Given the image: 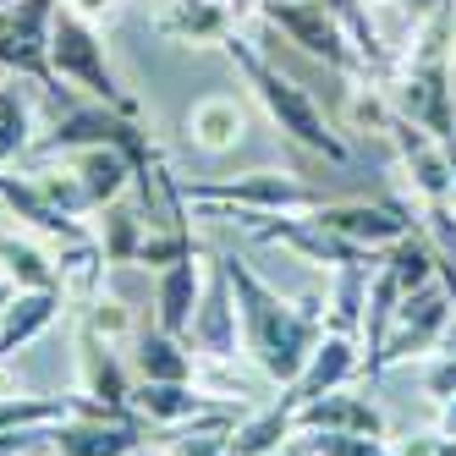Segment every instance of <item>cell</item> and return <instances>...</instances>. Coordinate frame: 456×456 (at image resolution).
Listing matches in <instances>:
<instances>
[{"instance_id":"cell-4","label":"cell","mask_w":456,"mask_h":456,"mask_svg":"<svg viewBox=\"0 0 456 456\" xmlns=\"http://www.w3.org/2000/svg\"><path fill=\"white\" fill-rule=\"evenodd\" d=\"M72 149H121L138 171L154 166V143H149V133L138 126V116H121V110H110V105H100V100H83V105L67 100V105L55 110L50 138L34 143L39 159L72 154Z\"/></svg>"},{"instance_id":"cell-15","label":"cell","mask_w":456,"mask_h":456,"mask_svg":"<svg viewBox=\"0 0 456 456\" xmlns=\"http://www.w3.org/2000/svg\"><path fill=\"white\" fill-rule=\"evenodd\" d=\"M77 385H83V396L88 402H100V407H133V374H126L121 363V346L100 341L83 324L77 330Z\"/></svg>"},{"instance_id":"cell-10","label":"cell","mask_w":456,"mask_h":456,"mask_svg":"<svg viewBox=\"0 0 456 456\" xmlns=\"http://www.w3.org/2000/svg\"><path fill=\"white\" fill-rule=\"evenodd\" d=\"M187 346H192V357H204V363H237V352H242V319H237V297H232V281H225L220 258L204 275V297L192 308Z\"/></svg>"},{"instance_id":"cell-2","label":"cell","mask_w":456,"mask_h":456,"mask_svg":"<svg viewBox=\"0 0 456 456\" xmlns=\"http://www.w3.org/2000/svg\"><path fill=\"white\" fill-rule=\"evenodd\" d=\"M225 55L237 61V72H242V83L253 88V100L265 105V116L281 126L291 143L308 149V154H319V159H330V166H341V159H346V138L336 133V121L319 110V100H314L297 77H286L275 61L258 50L253 39H242V34L225 39Z\"/></svg>"},{"instance_id":"cell-11","label":"cell","mask_w":456,"mask_h":456,"mask_svg":"<svg viewBox=\"0 0 456 456\" xmlns=\"http://www.w3.org/2000/svg\"><path fill=\"white\" fill-rule=\"evenodd\" d=\"M324 232H336L341 242H352V248H363V253H385L390 242H402L407 232H412V215L402 209V204H336V199H324L319 209H308Z\"/></svg>"},{"instance_id":"cell-43","label":"cell","mask_w":456,"mask_h":456,"mask_svg":"<svg viewBox=\"0 0 456 456\" xmlns=\"http://www.w3.org/2000/svg\"><path fill=\"white\" fill-rule=\"evenodd\" d=\"M363 6H374V0H363Z\"/></svg>"},{"instance_id":"cell-26","label":"cell","mask_w":456,"mask_h":456,"mask_svg":"<svg viewBox=\"0 0 456 456\" xmlns=\"http://www.w3.org/2000/svg\"><path fill=\"white\" fill-rule=\"evenodd\" d=\"M232 429H237V412L215 407V412L192 418V423H176L166 456H232Z\"/></svg>"},{"instance_id":"cell-18","label":"cell","mask_w":456,"mask_h":456,"mask_svg":"<svg viewBox=\"0 0 456 456\" xmlns=\"http://www.w3.org/2000/svg\"><path fill=\"white\" fill-rule=\"evenodd\" d=\"M237 12L225 0H176V6L159 12V34L182 39V45H225L237 34Z\"/></svg>"},{"instance_id":"cell-12","label":"cell","mask_w":456,"mask_h":456,"mask_svg":"<svg viewBox=\"0 0 456 456\" xmlns=\"http://www.w3.org/2000/svg\"><path fill=\"white\" fill-rule=\"evenodd\" d=\"M357 374H363V346H357V336H341V330H324L308 352L303 374L286 385V402L303 407L314 396H330V390H346Z\"/></svg>"},{"instance_id":"cell-40","label":"cell","mask_w":456,"mask_h":456,"mask_svg":"<svg viewBox=\"0 0 456 456\" xmlns=\"http://www.w3.org/2000/svg\"><path fill=\"white\" fill-rule=\"evenodd\" d=\"M258 6H286V0H258Z\"/></svg>"},{"instance_id":"cell-6","label":"cell","mask_w":456,"mask_h":456,"mask_svg":"<svg viewBox=\"0 0 456 456\" xmlns=\"http://www.w3.org/2000/svg\"><path fill=\"white\" fill-rule=\"evenodd\" d=\"M451 324H456V308H451V297H445L440 281L407 291L402 308H396V324H390V336H385V346L363 363V374L374 379V374H385V369L407 363V357H435Z\"/></svg>"},{"instance_id":"cell-33","label":"cell","mask_w":456,"mask_h":456,"mask_svg":"<svg viewBox=\"0 0 456 456\" xmlns=\"http://www.w3.org/2000/svg\"><path fill=\"white\" fill-rule=\"evenodd\" d=\"M390 456H435V435H418V440H396Z\"/></svg>"},{"instance_id":"cell-36","label":"cell","mask_w":456,"mask_h":456,"mask_svg":"<svg viewBox=\"0 0 456 456\" xmlns=\"http://www.w3.org/2000/svg\"><path fill=\"white\" fill-rule=\"evenodd\" d=\"M275 456H314V451H308V440H303V435H297V440H286V445H281V451H275Z\"/></svg>"},{"instance_id":"cell-9","label":"cell","mask_w":456,"mask_h":456,"mask_svg":"<svg viewBox=\"0 0 456 456\" xmlns=\"http://www.w3.org/2000/svg\"><path fill=\"white\" fill-rule=\"evenodd\" d=\"M265 17L303 55L324 61V67H336V72H369L363 55H357V45L346 39V28L324 12V0H286V6H265Z\"/></svg>"},{"instance_id":"cell-22","label":"cell","mask_w":456,"mask_h":456,"mask_svg":"<svg viewBox=\"0 0 456 456\" xmlns=\"http://www.w3.org/2000/svg\"><path fill=\"white\" fill-rule=\"evenodd\" d=\"M379 265H341L330 291H324V330L363 336V308H369V281Z\"/></svg>"},{"instance_id":"cell-29","label":"cell","mask_w":456,"mask_h":456,"mask_svg":"<svg viewBox=\"0 0 456 456\" xmlns=\"http://www.w3.org/2000/svg\"><path fill=\"white\" fill-rule=\"evenodd\" d=\"M77 396H22V390H12V396H0V435H17V429H50V423L72 418Z\"/></svg>"},{"instance_id":"cell-34","label":"cell","mask_w":456,"mask_h":456,"mask_svg":"<svg viewBox=\"0 0 456 456\" xmlns=\"http://www.w3.org/2000/svg\"><path fill=\"white\" fill-rule=\"evenodd\" d=\"M407 12H412V22H429V17L451 12V0H407Z\"/></svg>"},{"instance_id":"cell-14","label":"cell","mask_w":456,"mask_h":456,"mask_svg":"<svg viewBox=\"0 0 456 456\" xmlns=\"http://www.w3.org/2000/svg\"><path fill=\"white\" fill-rule=\"evenodd\" d=\"M291 429L297 435H379L385 440V418L357 390H330V396H314L291 412Z\"/></svg>"},{"instance_id":"cell-13","label":"cell","mask_w":456,"mask_h":456,"mask_svg":"<svg viewBox=\"0 0 456 456\" xmlns=\"http://www.w3.org/2000/svg\"><path fill=\"white\" fill-rule=\"evenodd\" d=\"M385 138L396 143L402 171H407V182H412L418 199H423V204H445V199H451V154H445V143H440L435 133H423L418 121H407L402 110H396V121H390Z\"/></svg>"},{"instance_id":"cell-42","label":"cell","mask_w":456,"mask_h":456,"mask_svg":"<svg viewBox=\"0 0 456 456\" xmlns=\"http://www.w3.org/2000/svg\"><path fill=\"white\" fill-rule=\"evenodd\" d=\"M451 149H456V133H451Z\"/></svg>"},{"instance_id":"cell-20","label":"cell","mask_w":456,"mask_h":456,"mask_svg":"<svg viewBox=\"0 0 456 456\" xmlns=\"http://www.w3.org/2000/svg\"><path fill=\"white\" fill-rule=\"evenodd\" d=\"M61 303H67L61 291H12V303L0 308V357H12L28 341H39L55 324Z\"/></svg>"},{"instance_id":"cell-39","label":"cell","mask_w":456,"mask_h":456,"mask_svg":"<svg viewBox=\"0 0 456 456\" xmlns=\"http://www.w3.org/2000/svg\"><path fill=\"white\" fill-rule=\"evenodd\" d=\"M225 6H232L237 17H248V12H253V0H225Z\"/></svg>"},{"instance_id":"cell-31","label":"cell","mask_w":456,"mask_h":456,"mask_svg":"<svg viewBox=\"0 0 456 456\" xmlns=\"http://www.w3.org/2000/svg\"><path fill=\"white\" fill-rule=\"evenodd\" d=\"M83 324H88V330L100 336V341H110V346H126V341H138V319H133V308H126L121 297H94Z\"/></svg>"},{"instance_id":"cell-17","label":"cell","mask_w":456,"mask_h":456,"mask_svg":"<svg viewBox=\"0 0 456 456\" xmlns=\"http://www.w3.org/2000/svg\"><path fill=\"white\" fill-rule=\"evenodd\" d=\"M215 407H225V402H215L209 390L192 379V385H159V379H138L133 385V412L143 418V423H192V418H204V412H215Z\"/></svg>"},{"instance_id":"cell-37","label":"cell","mask_w":456,"mask_h":456,"mask_svg":"<svg viewBox=\"0 0 456 456\" xmlns=\"http://www.w3.org/2000/svg\"><path fill=\"white\" fill-rule=\"evenodd\" d=\"M435 456H456V440H445V435H435Z\"/></svg>"},{"instance_id":"cell-1","label":"cell","mask_w":456,"mask_h":456,"mask_svg":"<svg viewBox=\"0 0 456 456\" xmlns=\"http://www.w3.org/2000/svg\"><path fill=\"white\" fill-rule=\"evenodd\" d=\"M215 258H220L225 281H232V297H237L242 352L253 357V369L265 379L291 385L303 374L314 341L324 336V297H286L248 258H237V253H215Z\"/></svg>"},{"instance_id":"cell-28","label":"cell","mask_w":456,"mask_h":456,"mask_svg":"<svg viewBox=\"0 0 456 456\" xmlns=\"http://www.w3.org/2000/svg\"><path fill=\"white\" fill-rule=\"evenodd\" d=\"M379 265L396 275L402 297H407V291H418V286H435V248H429V237H423L418 225H412L402 242H390V248L379 253Z\"/></svg>"},{"instance_id":"cell-38","label":"cell","mask_w":456,"mask_h":456,"mask_svg":"<svg viewBox=\"0 0 456 456\" xmlns=\"http://www.w3.org/2000/svg\"><path fill=\"white\" fill-rule=\"evenodd\" d=\"M445 154H451V209H456V149L445 143Z\"/></svg>"},{"instance_id":"cell-16","label":"cell","mask_w":456,"mask_h":456,"mask_svg":"<svg viewBox=\"0 0 456 456\" xmlns=\"http://www.w3.org/2000/svg\"><path fill=\"white\" fill-rule=\"evenodd\" d=\"M199 297H204V265H199V253L166 265V270H159V286H154V324L166 336H182L187 341V324H192Z\"/></svg>"},{"instance_id":"cell-35","label":"cell","mask_w":456,"mask_h":456,"mask_svg":"<svg viewBox=\"0 0 456 456\" xmlns=\"http://www.w3.org/2000/svg\"><path fill=\"white\" fill-rule=\"evenodd\" d=\"M435 435L456 440V396H451V402H440V429H435Z\"/></svg>"},{"instance_id":"cell-5","label":"cell","mask_w":456,"mask_h":456,"mask_svg":"<svg viewBox=\"0 0 456 456\" xmlns=\"http://www.w3.org/2000/svg\"><path fill=\"white\" fill-rule=\"evenodd\" d=\"M182 204L199 209H242V215H308L324 204V192L308 187L291 171H248V176H220V182H176Z\"/></svg>"},{"instance_id":"cell-24","label":"cell","mask_w":456,"mask_h":456,"mask_svg":"<svg viewBox=\"0 0 456 456\" xmlns=\"http://www.w3.org/2000/svg\"><path fill=\"white\" fill-rule=\"evenodd\" d=\"M291 407L286 396L275 402V407H265V412H248V418H237V429H232V456H275L291 435Z\"/></svg>"},{"instance_id":"cell-21","label":"cell","mask_w":456,"mask_h":456,"mask_svg":"<svg viewBox=\"0 0 456 456\" xmlns=\"http://www.w3.org/2000/svg\"><path fill=\"white\" fill-rule=\"evenodd\" d=\"M133 369H138V379H159V385H192V379H199L192 346L182 336H166L159 324H154V330H138V341H133Z\"/></svg>"},{"instance_id":"cell-30","label":"cell","mask_w":456,"mask_h":456,"mask_svg":"<svg viewBox=\"0 0 456 456\" xmlns=\"http://www.w3.org/2000/svg\"><path fill=\"white\" fill-rule=\"evenodd\" d=\"M396 308H402V286H396V275H390L385 265L374 270V281H369V308H363V336H369V357L385 346V336H390V324H396ZM363 357V363H369Z\"/></svg>"},{"instance_id":"cell-27","label":"cell","mask_w":456,"mask_h":456,"mask_svg":"<svg viewBox=\"0 0 456 456\" xmlns=\"http://www.w3.org/2000/svg\"><path fill=\"white\" fill-rule=\"evenodd\" d=\"M105 215V225H100V253H105V265H138V248H143V237H149V220H143V209H126L121 199L116 204H105L100 209Z\"/></svg>"},{"instance_id":"cell-23","label":"cell","mask_w":456,"mask_h":456,"mask_svg":"<svg viewBox=\"0 0 456 456\" xmlns=\"http://www.w3.org/2000/svg\"><path fill=\"white\" fill-rule=\"evenodd\" d=\"M22 83H28V77L0 83V171L39 143V138H34V133H39V126H34V88H22Z\"/></svg>"},{"instance_id":"cell-41","label":"cell","mask_w":456,"mask_h":456,"mask_svg":"<svg viewBox=\"0 0 456 456\" xmlns=\"http://www.w3.org/2000/svg\"><path fill=\"white\" fill-rule=\"evenodd\" d=\"M6 6H17V0H0V12H6Z\"/></svg>"},{"instance_id":"cell-8","label":"cell","mask_w":456,"mask_h":456,"mask_svg":"<svg viewBox=\"0 0 456 456\" xmlns=\"http://www.w3.org/2000/svg\"><path fill=\"white\" fill-rule=\"evenodd\" d=\"M61 0H17L0 12V67L39 83V94L55 100V72H50V17Z\"/></svg>"},{"instance_id":"cell-3","label":"cell","mask_w":456,"mask_h":456,"mask_svg":"<svg viewBox=\"0 0 456 456\" xmlns=\"http://www.w3.org/2000/svg\"><path fill=\"white\" fill-rule=\"evenodd\" d=\"M50 72H55V83L77 88L83 100H100V105L121 110V116H138V100L116 77L100 28L83 22V17H72V12H61V6L50 17Z\"/></svg>"},{"instance_id":"cell-19","label":"cell","mask_w":456,"mask_h":456,"mask_svg":"<svg viewBox=\"0 0 456 456\" xmlns=\"http://www.w3.org/2000/svg\"><path fill=\"white\" fill-rule=\"evenodd\" d=\"M248 133V110L237 94H209V100H199L187 110V138L199 143L204 154H225V149H237Z\"/></svg>"},{"instance_id":"cell-32","label":"cell","mask_w":456,"mask_h":456,"mask_svg":"<svg viewBox=\"0 0 456 456\" xmlns=\"http://www.w3.org/2000/svg\"><path fill=\"white\" fill-rule=\"evenodd\" d=\"M116 6H121V0H61V12H72V17H83V22L116 17Z\"/></svg>"},{"instance_id":"cell-7","label":"cell","mask_w":456,"mask_h":456,"mask_svg":"<svg viewBox=\"0 0 456 456\" xmlns=\"http://www.w3.org/2000/svg\"><path fill=\"white\" fill-rule=\"evenodd\" d=\"M143 445V418L133 407H100L77 396L72 418H61L50 429V451L55 456H138Z\"/></svg>"},{"instance_id":"cell-25","label":"cell","mask_w":456,"mask_h":456,"mask_svg":"<svg viewBox=\"0 0 456 456\" xmlns=\"http://www.w3.org/2000/svg\"><path fill=\"white\" fill-rule=\"evenodd\" d=\"M0 270L17 291H61V270L50 265V253L28 237H12L0 232Z\"/></svg>"}]
</instances>
